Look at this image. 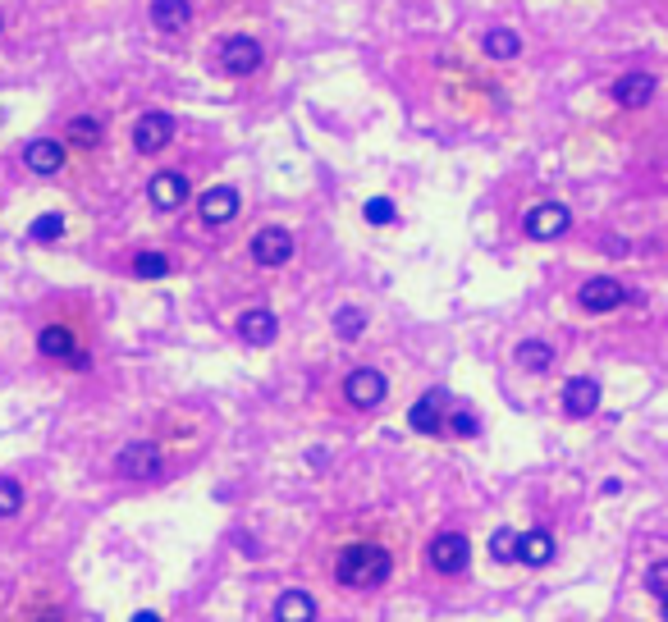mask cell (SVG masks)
<instances>
[{"mask_svg": "<svg viewBox=\"0 0 668 622\" xmlns=\"http://www.w3.org/2000/svg\"><path fill=\"white\" fill-rule=\"evenodd\" d=\"M389 568H394V558H389V549L380 545H348L344 554L334 558V581L348 590H376L389 581Z\"/></svg>", "mask_w": 668, "mask_h": 622, "instance_id": "6da1fadb", "label": "cell"}, {"mask_svg": "<svg viewBox=\"0 0 668 622\" xmlns=\"http://www.w3.org/2000/svg\"><path fill=\"white\" fill-rule=\"evenodd\" d=\"M216 60H220V69H225L229 78H252L261 65H266V51H261L257 37L234 33V37H225V42H220Z\"/></svg>", "mask_w": 668, "mask_h": 622, "instance_id": "7a4b0ae2", "label": "cell"}, {"mask_svg": "<svg viewBox=\"0 0 668 622\" xmlns=\"http://www.w3.org/2000/svg\"><path fill=\"white\" fill-rule=\"evenodd\" d=\"M161 467H165V458L151 440H133L115 453V476H124V481H156Z\"/></svg>", "mask_w": 668, "mask_h": 622, "instance_id": "3957f363", "label": "cell"}, {"mask_svg": "<svg viewBox=\"0 0 668 622\" xmlns=\"http://www.w3.org/2000/svg\"><path fill=\"white\" fill-rule=\"evenodd\" d=\"M174 133H179V124H174L170 110H147L133 124V151L138 156H156V151H165L174 142Z\"/></svg>", "mask_w": 668, "mask_h": 622, "instance_id": "277c9868", "label": "cell"}, {"mask_svg": "<svg viewBox=\"0 0 668 622\" xmlns=\"http://www.w3.org/2000/svg\"><path fill=\"white\" fill-rule=\"evenodd\" d=\"M426 558H431V568L440 572V577H458V572H467V563H472V545H467L463 531H440V536L431 540V549H426Z\"/></svg>", "mask_w": 668, "mask_h": 622, "instance_id": "5b68a950", "label": "cell"}, {"mask_svg": "<svg viewBox=\"0 0 668 622\" xmlns=\"http://www.w3.org/2000/svg\"><path fill=\"white\" fill-rule=\"evenodd\" d=\"M293 234L284 225H266V229H257L252 234V261H257L261 270H280V266H289L293 261Z\"/></svg>", "mask_w": 668, "mask_h": 622, "instance_id": "8992f818", "label": "cell"}, {"mask_svg": "<svg viewBox=\"0 0 668 622\" xmlns=\"http://www.w3.org/2000/svg\"><path fill=\"white\" fill-rule=\"evenodd\" d=\"M385 394H389V380L380 376L376 366H357V371H348V380H344V398L353 403L357 412L380 408V403H385Z\"/></svg>", "mask_w": 668, "mask_h": 622, "instance_id": "52a82bcc", "label": "cell"}, {"mask_svg": "<svg viewBox=\"0 0 668 622\" xmlns=\"http://www.w3.org/2000/svg\"><path fill=\"white\" fill-rule=\"evenodd\" d=\"M522 229H527V238H536V243H554V238H563L572 229V211L563 202H540L527 211Z\"/></svg>", "mask_w": 668, "mask_h": 622, "instance_id": "ba28073f", "label": "cell"}, {"mask_svg": "<svg viewBox=\"0 0 668 622\" xmlns=\"http://www.w3.org/2000/svg\"><path fill=\"white\" fill-rule=\"evenodd\" d=\"M444 417H449V389H426V394L412 403L408 426L417 435H444Z\"/></svg>", "mask_w": 668, "mask_h": 622, "instance_id": "9c48e42d", "label": "cell"}, {"mask_svg": "<svg viewBox=\"0 0 668 622\" xmlns=\"http://www.w3.org/2000/svg\"><path fill=\"white\" fill-rule=\"evenodd\" d=\"M577 302H582V311H591V316H604V311H618L627 302V289L618 284L614 275H595L586 279L582 289H577Z\"/></svg>", "mask_w": 668, "mask_h": 622, "instance_id": "30bf717a", "label": "cell"}, {"mask_svg": "<svg viewBox=\"0 0 668 622\" xmlns=\"http://www.w3.org/2000/svg\"><path fill=\"white\" fill-rule=\"evenodd\" d=\"M147 202L156 206V211H179V206L188 202V174H184V170H161V174H151V183H147Z\"/></svg>", "mask_w": 668, "mask_h": 622, "instance_id": "8fae6325", "label": "cell"}, {"mask_svg": "<svg viewBox=\"0 0 668 622\" xmlns=\"http://www.w3.org/2000/svg\"><path fill=\"white\" fill-rule=\"evenodd\" d=\"M600 412V380L591 376H572L568 385H563V417L572 421H586Z\"/></svg>", "mask_w": 668, "mask_h": 622, "instance_id": "7c38bea8", "label": "cell"}, {"mask_svg": "<svg viewBox=\"0 0 668 622\" xmlns=\"http://www.w3.org/2000/svg\"><path fill=\"white\" fill-rule=\"evenodd\" d=\"M234 330L248 348H270L275 344V334H280V321H275V311L270 307H248L243 316H238Z\"/></svg>", "mask_w": 668, "mask_h": 622, "instance_id": "4fadbf2b", "label": "cell"}, {"mask_svg": "<svg viewBox=\"0 0 668 622\" xmlns=\"http://www.w3.org/2000/svg\"><path fill=\"white\" fill-rule=\"evenodd\" d=\"M655 87H659V78L650 74V69H632V74H623L614 83V101L623 110H641L655 101Z\"/></svg>", "mask_w": 668, "mask_h": 622, "instance_id": "5bb4252c", "label": "cell"}, {"mask_svg": "<svg viewBox=\"0 0 668 622\" xmlns=\"http://www.w3.org/2000/svg\"><path fill=\"white\" fill-rule=\"evenodd\" d=\"M23 165L33 174H42V179H51V174L65 170V142L60 138H33L28 147H23Z\"/></svg>", "mask_w": 668, "mask_h": 622, "instance_id": "9a60e30c", "label": "cell"}, {"mask_svg": "<svg viewBox=\"0 0 668 622\" xmlns=\"http://www.w3.org/2000/svg\"><path fill=\"white\" fill-rule=\"evenodd\" d=\"M197 215H202L206 225H229L238 215V193L229 188V183H216V188H206L202 197H197Z\"/></svg>", "mask_w": 668, "mask_h": 622, "instance_id": "2e32d148", "label": "cell"}, {"mask_svg": "<svg viewBox=\"0 0 668 622\" xmlns=\"http://www.w3.org/2000/svg\"><path fill=\"white\" fill-rule=\"evenodd\" d=\"M188 23H193V0H151V28L184 33Z\"/></svg>", "mask_w": 668, "mask_h": 622, "instance_id": "e0dca14e", "label": "cell"}, {"mask_svg": "<svg viewBox=\"0 0 668 622\" xmlns=\"http://www.w3.org/2000/svg\"><path fill=\"white\" fill-rule=\"evenodd\" d=\"M554 536L545 531V526H536V531H522V540H518V563H527V568H545L554 558Z\"/></svg>", "mask_w": 668, "mask_h": 622, "instance_id": "ac0fdd59", "label": "cell"}, {"mask_svg": "<svg viewBox=\"0 0 668 622\" xmlns=\"http://www.w3.org/2000/svg\"><path fill=\"white\" fill-rule=\"evenodd\" d=\"M37 353L51 357V362H69V357L78 353V339L69 325H46L42 334H37Z\"/></svg>", "mask_w": 668, "mask_h": 622, "instance_id": "d6986e66", "label": "cell"}, {"mask_svg": "<svg viewBox=\"0 0 668 622\" xmlns=\"http://www.w3.org/2000/svg\"><path fill=\"white\" fill-rule=\"evenodd\" d=\"M275 622H316V600L307 590H284L275 600Z\"/></svg>", "mask_w": 668, "mask_h": 622, "instance_id": "ffe728a7", "label": "cell"}, {"mask_svg": "<svg viewBox=\"0 0 668 622\" xmlns=\"http://www.w3.org/2000/svg\"><path fill=\"white\" fill-rule=\"evenodd\" d=\"M481 51L495 60V65H508V60H518L522 55V37L513 33V28H490V33L481 37Z\"/></svg>", "mask_w": 668, "mask_h": 622, "instance_id": "44dd1931", "label": "cell"}, {"mask_svg": "<svg viewBox=\"0 0 668 622\" xmlns=\"http://www.w3.org/2000/svg\"><path fill=\"white\" fill-rule=\"evenodd\" d=\"M65 138H69V147L92 151V147H101V138H106V124H101L97 115H74L69 119V129H65Z\"/></svg>", "mask_w": 668, "mask_h": 622, "instance_id": "7402d4cb", "label": "cell"}, {"mask_svg": "<svg viewBox=\"0 0 668 622\" xmlns=\"http://www.w3.org/2000/svg\"><path fill=\"white\" fill-rule=\"evenodd\" d=\"M518 362L527 366V371H550V366H554V348L545 344V339H522V344H518Z\"/></svg>", "mask_w": 668, "mask_h": 622, "instance_id": "603a6c76", "label": "cell"}, {"mask_svg": "<svg viewBox=\"0 0 668 622\" xmlns=\"http://www.w3.org/2000/svg\"><path fill=\"white\" fill-rule=\"evenodd\" d=\"M518 540H522V531L499 526L495 536H490V558H495V563H518Z\"/></svg>", "mask_w": 668, "mask_h": 622, "instance_id": "cb8c5ba5", "label": "cell"}, {"mask_svg": "<svg viewBox=\"0 0 668 622\" xmlns=\"http://www.w3.org/2000/svg\"><path fill=\"white\" fill-rule=\"evenodd\" d=\"M28 238H33V243H55V238H65V215L60 211L37 215L33 225H28Z\"/></svg>", "mask_w": 668, "mask_h": 622, "instance_id": "d4e9b609", "label": "cell"}, {"mask_svg": "<svg viewBox=\"0 0 668 622\" xmlns=\"http://www.w3.org/2000/svg\"><path fill=\"white\" fill-rule=\"evenodd\" d=\"M133 275L138 279H165L170 275V257H165V252H138V257H133Z\"/></svg>", "mask_w": 668, "mask_h": 622, "instance_id": "484cf974", "label": "cell"}, {"mask_svg": "<svg viewBox=\"0 0 668 622\" xmlns=\"http://www.w3.org/2000/svg\"><path fill=\"white\" fill-rule=\"evenodd\" d=\"M362 330H367V316H362L357 307H344L339 316H334V334H339V339H357Z\"/></svg>", "mask_w": 668, "mask_h": 622, "instance_id": "4316f807", "label": "cell"}, {"mask_svg": "<svg viewBox=\"0 0 668 622\" xmlns=\"http://www.w3.org/2000/svg\"><path fill=\"white\" fill-rule=\"evenodd\" d=\"M444 430L458 435V440H476V435H481V421H476L472 412H449V417H444Z\"/></svg>", "mask_w": 668, "mask_h": 622, "instance_id": "83f0119b", "label": "cell"}, {"mask_svg": "<svg viewBox=\"0 0 668 622\" xmlns=\"http://www.w3.org/2000/svg\"><path fill=\"white\" fill-rule=\"evenodd\" d=\"M23 508V485L14 476H0V517H14Z\"/></svg>", "mask_w": 668, "mask_h": 622, "instance_id": "f1b7e54d", "label": "cell"}, {"mask_svg": "<svg viewBox=\"0 0 668 622\" xmlns=\"http://www.w3.org/2000/svg\"><path fill=\"white\" fill-rule=\"evenodd\" d=\"M362 215H367V225H394V220H399V211H394L389 197H371V202L362 206Z\"/></svg>", "mask_w": 668, "mask_h": 622, "instance_id": "f546056e", "label": "cell"}, {"mask_svg": "<svg viewBox=\"0 0 668 622\" xmlns=\"http://www.w3.org/2000/svg\"><path fill=\"white\" fill-rule=\"evenodd\" d=\"M646 590H650V595H659V600H668V563H650Z\"/></svg>", "mask_w": 668, "mask_h": 622, "instance_id": "4dcf8cb0", "label": "cell"}, {"mask_svg": "<svg viewBox=\"0 0 668 622\" xmlns=\"http://www.w3.org/2000/svg\"><path fill=\"white\" fill-rule=\"evenodd\" d=\"M133 622H161V618H156L151 609H142V613H133Z\"/></svg>", "mask_w": 668, "mask_h": 622, "instance_id": "1f68e13d", "label": "cell"}, {"mask_svg": "<svg viewBox=\"0 0 668 622\" xmlns=\"http://www.w3.org/2000/svg\"><path fill=\"white\" fill-rule=\"evenodd\" d=\"M664 622H668V600H664Z\"/></svg>", "mask_w": 668, "mask_h": 622, "instance_id": "d6a6232c", "label": "cell"}, {"mask_svg": "<svg viewBox=\"0 0 668 622\" xmlns=\"http://www.w3.org/2000/svg\"><path fill=\"white\" fill-rule=\"evenodd\" d=\"M37 622H55V618H37Z\"/></svg>", "mask_w": 668, "mask_h": 622, "instance_id": "836d02e7", "label": "cell"}, {"mask_svg": "<svg viewBox=\"0 0 668 622\" xmlns=\"http://www.w3.org/2000/svg\"><path fill=\"white\" fill-rule=\"evenodd\" d=\"M0 33H5V19H0Z\"/></svg>", "mask_w": 668, "mask_h": 622, "instance_id": "e575fe53", "label": "cell"}]
</instances>
